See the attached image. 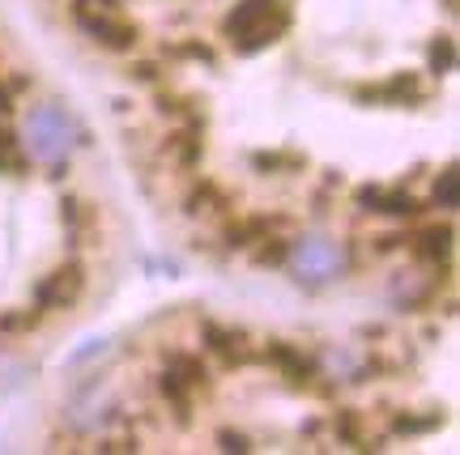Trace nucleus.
I'll use <instances>...</instances> for the list:
<instances>
[{
  "mask_svg": "<svg viewBox=\"0 0 460 455\" xmlns=\"http://www.w3.org/2000/svg\"><path fill=\"white\" fill-rule=\"evenodd\" d=\"M85 290V273H82V264H60V268H51L39 285H34V311H65L73 307L77 298H82Z\"/></svg>",
  "mask_w": 460,
  "mask_h": 455,
  "instance_id": "nucleus-4",
  "label": "nucleus"
},
{
  "mask_svg": "<svg viewBox=\"0 0 460 455\" xmlns=\"http://www.w3.org/2000/svg\"><path fill=\"white\" fill-rule=\"evenodd\" d=\"M94 354H99V358H102V354H107V341H85L82 349H77V354L68 358V366H85V362L94 358Z\"/></svg>",
  "mask_w": 460,
  "mask_h": 455,
  "instance_id": "nucleus-21",
  "label": "nucleus"
},
{
  "mask_svg": "<svg viewBox=\"0 0 460 455\" xmlns=\"http://www.w3.org/2000/svg\"><path fill=\"white\" fill-rule=\"evenodd\" d=\"M22 374H26V366L22 362H13L9 354H0V391H9L22 383Z\"/></svg>",
  "mask_w": 460,
  "mask_h": 455,
  "instance_id": "nucleus-20",
  "label": "nucleus"
},
{
  "mask_svg": "<svg viewBox=\"0 0 460 455\" xmlns=\"http://www.w3.org/2000/svg\"><path fill=\"white\" fill-rule=\"evenodd\" d=\"M77 22H82L85 34H94V43H102V48H111V51H128L137 43V26L124 22L115 9L111 13H77Z\"/></svg>",
  "mask_w": 460,
  "mask_h": 455,
  "instance_id": "nucleus-5",
  "label": "nucleus"
},
{
  "mask_svg": "<svg viewBox=\"0 0 460 455\" xmlns=\"http://www.w3.org/2000/svg\"><path fill=\"white\" fill-rule=\"evenodd\" d=\"M26 166V158H22V141H13L9 132H0V175H17Z\"/></svg>",
  "mask_w": 460,
  "mask_h": 455,
  "instance_id": "nucleus-14",
  "label": "nucleus"
},
{
  "mask_svg": "<svg viewBox=\"0 0 460 455\" xmlns=\"http://www.w3.org/2000/svg\"><path fill=\"white\" fill-rule=\"evenodd\" d=\"M286 26H290V9L281 0H243L226 17V34L234 39L239 51H261L269 43H278Z\"/></svg>",
  "mask_w": 460,
  "mask_h": 455,
  "instance_id": "nucleus-2",
  "label": "nucleus"
},
{
  "mask_svg": "<svg viewBox=\"0 0 460 455\" xmlns=\"http://www.w3.org/2000/svg\"><path fill=\"white\" fill-rule=\"evenodd\" d=\"M430 293V281L422 276V281H396L393 285V302H405V307H418L422 298Z\"/></svg>",
  "mask_w": 460,
  "mask_h": 455,
  "instance_id": "nucleus-15",
  "label": "nucleus"
},
{
  "mask_svg": "<svg viewBox=\"0 0 460 455\" xmlns=\"http://www.w3.org/2000/svg\"><path fill=\"white\" fill-rule=\"evenodd\" d=\"M444 422L439 413H430V417H396V434H427V430H435V425Z\"/></svg>",
  "mask_w": 460,
  "mask_h": 455,
  "instance_id": "nucleus-18",
  "label": "nucleus"
},
{
  "mask_svg": "<svg viewBox=\"0 0 460 455\" xmlns=\"http://www.w3.org/2000/svg\"><path fill=\"white\" fill-rule=\"evenodd\" d=\"M460 200V175L456 166H444V175L435 179V209H456Z\"/></svg>",
  "mask_w": 460,
  "mask_h": 455,
  "instance_id": "nucleus-13",
  "label": "nucleus"
},
{
  "mask_svg": "<svg viewBox=\"0 0 460 455\" xmlns=\"http://www.w3.org/2000/svg\"><path fill=\"white\" fill-rule=\"evenodd\" d=\"M205 345H209L214 354H222V362H230V366H243V362L252 358L247 337H243V332H230V328L209 324V328H205Z\"/></svg>",
  "mask_w": 460,
  "mask_h": 455,
  "instance_id": "nucleus-8",
  "label": "nucleus"
},
{
  "mask_svg": "<svg viewBox=\"0 0 460 455\" xmlns=\"http://www.w3.org/2000/svg\"><path fill=\"white\" fill-rule=\"evenodd\" d=\"M39 319H43V311H22V315H4V319H0V332H31Z\"/></svg>",
  "mask_w": 460,
  "mask_h": 455,
  "instance_id": "nucleus-19",
  "label": "nucleus"
},
{
  "mask_svg": "<svg viewBox=\"0 0 460 455\" xmlns=\"http://www.w3.org/2000/svg\"><path fill=\"white\" fill-rule=\"evenodd\" d=\"M222 451H252V447H247L243 434H230L226 430V434H222Z\"/></svg>",
  "mask_w": 460,
  "mask_h": 455,
  "instance_id": "nucleus-22",
  "label": "nucleus"
},
{
  "mask_svg": "<svg viewBox=\"0 0 460 455\" xmlns=\"http://www.w3.org/2000/svg\"><path fill=\"white\" fill-rule=\"evenodd\" d=\"M60 213H65V222H68V230H73V234H77L82 226H90V222H94V217H90V209H85L77 196H65V200H60Z\"/></svg>",
  "mask_w": 460,
  "mask_h": 455,
  "instance_id": "nucleus-17",
  "label": "nucleus"
},
{
  "mask_svg": "<svg viewBox=\"0 0 460 455\" xmlns=\"http://www.w3.org/2000/svg\"><path fill=\"white\" fill-rule=\"evenodd\" d=\"M264 358L273 362L290 383H307V379H315V366H312V358L303 354V349H295V345H286V341H269V349H264Z\"/></svg>",
  "mask_w": 460,
  "mask_h": 455,
  "instance_id": "nucleus-6",
  "label": "nucleus"
},
{
  "mask_svg": "<svg viewBox=\"0 0 460 455\" xmlns=\"http://www.w3.org/2000/svg\"><path fill=\"white\" fill-rule=\"evenodd\" d=\"M290 268L303 285H329L332 276L345 273V247L329 234H303L290 243Z\"/></svg>",
  "mask_w": 460,
  "mask_h": 455,
  "instance_id": "nucleus-3",
  "label": "nucleus"
},
{
  "mask_svg": "<svg viewBox=\"0 0 460 455\" xmlns=\"http://www.w3.org/2000/svg\"><path fill=\"white\" fill-rule=\"evenodd\" d=\"M452 65H456V43L444 34V39L430 48V73H452Z\"/></svg>",
  "mask_w": 460,
  "mask_h": 455,
  "instance_id": "nucleus-16",
  "label": "nucleus"
},
{
  "mask_svg": "<svg viewBox=\"0 0 460 455\" xmlns=\"http://www.w3.org/2000/svg\"><path fill=\"white\" fill-rule=\"evenodd\" d=\"M73 145H77V124H73V115L60 102H39V107L26 111V119H22V149L31 153L34 162L60 171L68 162Z\"/></svg>",
  "mask_w": 460,
  "mask_h": 455,
  "instance_id": "nucleus-1",
  "label": "nucleus"
},
{
  "mask_svg": "<svg viewBox=\"0 0 460 455\" xmlns=\"http://www.w3.org/2000/svg\"><path fill=\"white\" fill-rule=\"evenodd\" d=\"M163 371H171L175 379H183L188 388H205V362L197 354H171Z\"/></svg>",
  "mask_w": 460,
  "mask_h": 455,
  "instance_id": "nucleus-12",
  "label": "nucleus"
},
{
  "mask_svg": "<svg viewBox=\"0 0 460 455\" xmlns=\"http://www.w3.org/2000/svg\"><path fill=\"white\" fill-rule=\"evenodd\" d=\"M358 205H367L371 213H384V217H413L418 213V200L410 192H384V188H362Z\"/></svg>",
  "mask_w": 460,
  "mask_h": 455,
  "instance_id": "nucleus-7",
  "label": "nucleus"
},
{
  "mask_svg": "<svg viewBox=\"0 0 460 455\" xmlns=\"http://www.w3.org/2000/svg\"><path fill=\"white\" fill-rule=\"evenodd\" d=\"M256 260H261V264H278L281 260V247H261V251H256Z\"/></svg>",
  "mask_w": 460,
  "mask_h": 455,
  "instance_id": "nucleus-23",
  "label": "nucleus"
},
{
  "mask_svg": "<svg viewBox=\"0 0 460 455\" xmlns=\"http://www.w3.org/2000/svg\"><path fill=\"white\" fill-rule=\"evenodd\" d=\"M358 98H367V102H413V98H422V90H418V82L413 77H393V82L376 85V90H362Z\"/></svg>",
  "mask_w": 460,
  "mask_h": 455,
  "instance_id": "nucleus-10",
  "label": "nucleus"
},
{
  "mask_svg": "<svg viewBox=\"0 0 460 455\" xmlns=\"http://www.w3.org/2000/svg\"><path fill=\"white\" fill-rule=\"evenodd\" d=\"M413 256L427 264H447V256H452V226H427L418 239H413Z\"/></svg>",
  "mask_w": 460,
  "mask_h": 455,
  "instance_id": "nucleus-9",
  "label": "nucleus"
},
{
  "mask_svg": "<svg viewBox=\"0 0 460 455\" xmlns=\"http://www.w3.org/2000/svg\"><path fill=\"white\" fill-rule=\"evenodd\" d=\"M166 149H171V158H175L180 166H197L200 153H205V145H200V128L192 124V128H183V132H171V136H166Z\"/></svg>",
  "mask_w": 460,
  "mask_h": 455,
  "instance_id": "nucleus-11",
  "label": "nucleus"
}]
</instances>
